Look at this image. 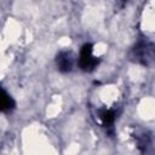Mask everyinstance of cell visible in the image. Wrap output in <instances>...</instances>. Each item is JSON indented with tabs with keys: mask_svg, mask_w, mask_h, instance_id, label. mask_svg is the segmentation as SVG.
I'll return each instance as SVG.
<instances>
[{
	"mask_svg": "<svg viewBox=\"0 0 155 155\" xmlns=\"http://www.w3.org/2000/svg\"><path fill=\"white\" fill-rule=\"evenodd\" d=\"M92 51H93V47L91 44H85L80 51L79 65L85 71H92L99 63V59L92 54Z\"/></svg>",
	"mask_w": 155,
	"mask_h": 155,
	"instance_id": "1",
	"label": "cell"
},
{
	"mask_svg": "<svg viewBox=\"0 0 155 155\" xmlns=\"http://www.w3.org/2000/svg\"><path fill=\"white\" fill-rule=\"evenodd\" d=\"M56 63L58 69L62 73H68L73 68V57L70 52H61L57 58H56Z\"/></svg>",
	"mask_w": 155,
	"mask_h": 155,
	"instance_id": "2",
	"label": "cell"
},
{
	"mask_svg": "<svg viewBox=\"0 0 155 155\" xmlns=\"http://www.w3.org/2000/svg\"><path fill=\"white\" fill-rule=\"evenodd\" d=\"M15 107V102L10 94L0 88V111H7Z\"/></svg>",
	"mask_w": 155,
	"mask_h": 155,
	"instance_id": "3",
	"label": "cell"
},
{
	"mask_svg": "<svg viewBox=\"0 0 155 155\" xmlns=\"http://www.w3.org/2000/svg\"><path fill=\"white\" fill-rule=\"evenodd\" d=\"M101 120H102V122H103L104 126L111 125V124L114 122V120H115V113H114V110L108 109V110L102 111V114H101Z\"/></svg>",
	"mask_w": 155,
	"mask_h": 155,
	"instance_id": "4",
	"label": "cell"
},
{
	"mask_svg": "<svg viewBox=\"0 0 155 155\" xmlns=\"http://www.w3.org/2000/svg\"><path fill=\"white\" fill-rule=\"evenodd\" d=\"M125 1H126V0H125Z\"/></svg>",
	"mask_w": 155,
	"mask_h": 155,
	"instance_id": "5",
	"label": "cell"
}]
</instances>
